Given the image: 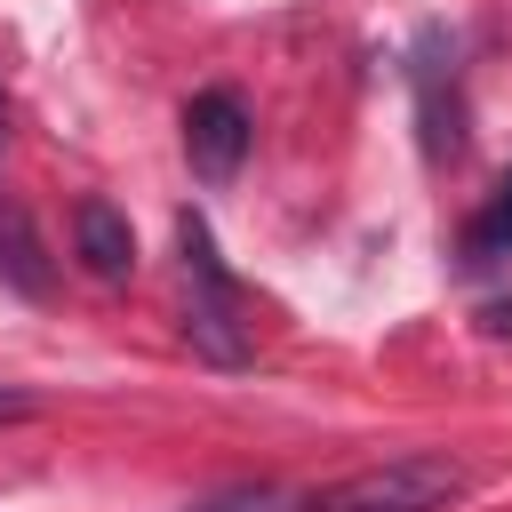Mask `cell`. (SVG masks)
<instances>
[{
  "label": "cell",
  "mask_w": 512,
  "mask_h": 512,
  "mask_svg": "<svg viewBox=\"0 0 512 512\" xmlns=\"http://www.w3.org/2000/svg\"><path fill=\"white\" fill-rule=\"evenodd\" d=\"M176 248H184V336H192V352H208L216 368H240L248 360V304H240L208 224L176 216Z\"/></svg>",
  "instance_id": "cell-1"
},
{
  "label": "cell",
  "mask_w": 512,
  "mask_h": 512,
  "mask_svg": "<svg viewBox=\"0 0 512 512\" xmlns=\"http://www.w3.org/2000/svg\"><path fill=\"white\" fill-rule=\"evenodd\" d=\"M464 488H472V472H464L456 456L416 448V456H384V464H368V472H344L336 488L304 496V512H440V504H456Z\"/></svg>",
  "instance_id": "cell-2"
},
{
  "label": "cell",
  "mask_w": 512,
  "mask_h": 512,
  "mask_svg": "<svg viewBox=\"0 0 512 512\" xmlns=\"http://www.w3.org/2000/svg\"><path fill=\"white\" fill-rule=\"evenodd\" d=\"M248 104L232 96V88H200L192 104H184V160H192V176H208V184H232L240 176V160H248Z\"/></svg>",
  "instance_id": "cell-3"
},
{
  "label": "cell",
  "mask_w": 512,
  "mask_h": 512,
  "mask_svg": "<svg viewBox=\"0 0 512 512\" xmlns=\"http://www.w3.org/2000/svg\"><path fill=\"white\" fill-rule=\"evenodd\" d=\"M72 240H80V264H88V280H104V288H120V280L136 272V232H128V216H120L112 200H80V216H72Z\"/></svg>",
  "instance_id": "cell-4"
},
{
  "label": "cell",
  "mask_w": 512,
  "mask_h": 512,
  "mask_svg": "<svg viewBox=\"0 0 512 512\" xmlns=\"http://www.w3.org/2000/svg\"><path fill=\"white\" fill-rule=\"evenodd\" d=\"M0 288H16L24 304L56 296V264H48V248H40V232L16 200H0Z\"/></svg>",
  "instance_id": "cell-5"
},
{
  "label": "cell",
  "mask_w": 512,
  "mask_h": 512,
  "mask_svg": "<svg viewBox=\"0 0 512 512\" xmlns=\"http://www.w3.org/2000/svg\"><path fill=\"white\" fill-rule=\"evenodd\" d=\"M488 256H512V168H504L496 200L464 224V264H488Z\"/></svg>",
  "instance_id": "cell-6"
},
{
  "label": "cell",
  "mask_w": 512,
  "mask_h": 512,
  "mask_svg": "<svg viewBox=\"0 0 512 512\" xmlns=\"http://www.w3.org/2000/svg\"><path fill=\"white\" fill-rule=\"evenodd\" d=\"M184 512H304V496H288L272 480H240V488H216V496H200Z\"/></svg>",
  "instance_id": "cell-7"
},
{
  "label": "cell",
  "mask_w": 512,
  "mask_h": 512,
  "mask_svg": "<svg viewBox=\"0 0 512 512\" xmlns=\"http://www.w3.org/2000/svg\"><path fill=\"white\" fill-rule=\"evenodd\" d=\"M32 408H40V400H32L24 384H0V424H16V416H32Z\"/></svg>",
  "instance_id": "cell-8"
},
{
  "label": "cell",
  "mask_w": 512,
  "mask_h": 512,
  "mask_svg": "<svg viewBox=\"0 0 512 512\" xmlns=\"http://www.w3.org/2000/svg\"><path fill=\"white\" fill-rule=\"evenodd\" d=\"M480 328H488V336H512V296H504V304H488V312H480Z\"/></svg>",
  "instance_id": "cell-9"
},
{
  "label": "cell",
  "mask_w": 512,
  "mask_h": 512,
  "mask_svg": "<svg viewBox=\"0 0 512 512\" xmlns=\"http://www.w3.org/2000/svg\"><path fill=\"white\" fill-rule=\"evenodd\" d=\"M0 152H8V96H0Z\"/></svg>",
  "instance_id": "cell-10"
}]
</instances>
